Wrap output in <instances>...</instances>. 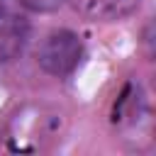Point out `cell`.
Wrapping results in <instances>:
<instances>
[{"label":"cell","instance_id":"5b68a950","mask_svg":"<svg viewBox=\"0 0 156 156\" xmlns=\"http://www.w3.org/2000/svg\"><path fill=\"white\" fill-rule=\"evenodd\" d=\"M5 2H7V0H0V10H2V7H5Z\"/></svg>","mask_w":156,"mask_h":156},{"label":"cell","instance_id":"6da1fadb","mask_svg":"<svg viewBox=\"0 0 156 156\" xmlns=\"http://www.w3.org/2000/svg\"><path fill=\"white\" fill-rule=\"evenodd\" d=\"M83 58V41L71 29H54L44 37L37 51V63L49 76L63 78L76 71Z\"/></svg>","mask_w":156,"mask_h":156},{"label":"cell","instance_id":"3957f363","mask_svg":"<svg viewBox=\"0 0 156 156\" xmlns=\"http://www.w3.org/2000/svg\"><path fill=\"white\" fill-rule=\"evenodd\" d=\"M73 5L88 20H95V22H119V20L132 17L141 7V0H73Z\"/></svg>","mask_w":156,"mask_h":156},{"label":"cell","instance_id":"277c9868","mask_svg":"<svg viewBox=\"0 0 156 156\" xmlns=\"http://www.w3.org/2000/svg\"><path fill=\"white\" fill-rule=\"evenodd\" d=\"M66 2L68 0H22V5L34 10V12H54L61 5H66Z\"/></svg>","mask_w":156,"mask_h":156},{"label":"cell","instance_id":"7a4b0ae2","mask_svg":"<svg viewBox=\"0 0 156 156\" xmlns=\"http://www.w3.org/2000/svg\"><path fill=\"white\" fill-rule=\"evenodd\" d=\"M27 37H29L27 20L2 7L0 10V63H10L24 51Z\"/></svg>","mask_w":156,"mask_h":156}]
</instances>
